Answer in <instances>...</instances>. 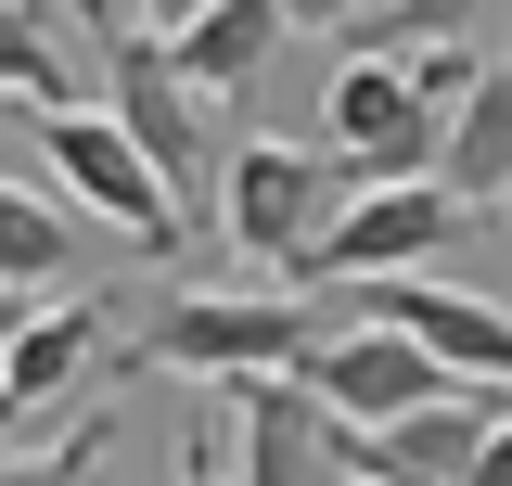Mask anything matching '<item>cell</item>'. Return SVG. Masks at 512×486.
Returning <instances> with one entry per match:
<instances>
[{"mask_svg": "<svg viewBox=\"0 0 512 486\" xmlns=\"http://www.w3.org/2000/svg\"><path fill=\"white\" fill-rule=\"evenodd\" d=\"M346 192H359V180H346V154H320V141H269V128H256V141H231L218 231H231L256 269L282 282V269H295V256H308V243L346 218Z\"/></svg>", "mask_w": 512, "mask_h": 486, "instance_id": "obj_4", "label": "cell"}, {"mask_svg": "<svg viewBox=\"0 0 512 486\" xmlns=\"http://www.w3.org/2000/svg\"><path fill=\"white\" fill-rule=\"evenodd\" d=\"M359 486H384V474H359Z\"/></svg>", "mask_w": 512, "mask_h": 486, "instance_id": "obj_20", "label": "cell"}, {"mask_svg": "<svg viewBox=\"0 0 512 486\" xmlns=\"http://www.w3.org/2000/svg\"><path fill=\"white\" fill-rule=\"evenodd\" d=\"M231 448H244V486H359L372 435L346 423L308 371H244L231 384Z\"/></svg>", "mask_w": 512, "mask_h": 486, "instance_id": "obj_7", "label": "cell"}, {"mask_svg": "<svg viewBox=\"0 0 512 486\" xmlns=\"http://www.w3.org/2000/svg\"><path fill=\"white\" fill-rule=\"evenodd\" d=\"M77 13L90 0H0V77H13V116H77Z\"/></svg>", "mask_w": 512, "mask_h": 486, "instance_id": "obj_11", "label": "cell"}, {"mask_svg": "<svg viewBox=\"0 0 512 486\" xmlns=\"http://www.w3.org/2000/svg\"><path fill=\"white\" fill-rule=\"evenodd\" d=\"M282 13H295V39H346L359 13H384V0H282Z\"/></svg>", "mask_w": 512, "mask_h": 486, "instance_id": "obj_18", "label": "cell"}, {"mask_svg": "<svg viewBox=\"0 0 512 486\" xmlns=\"http://www.w3.org/2000/svg\"><path fill=\"white\" fill-rule=\"evenodd\" d=\"M308 384H320L359 435H384V423H410V410H436V397H461V371H448L436 346H410L397 320H346V333H320V346H308Z\"/></svg>", "mask_w": 512, "mask_h": 486, "instance_id": "obj_8", "label": "cell"}, {"mask_svg": "<svg viewBox=\"0 0 512 486\" xmlns=\"http://www.w3.org/2000/svg\"><path fill=\"white\" fill-rule=\"evenodd\" d=\"M13 167H52V192H77L103 231L180 256L192 243V205L167 192V167L116 128V103H77V116H13Z\"/></svg>", "mask_w": 512, "mask_h": 486, "instance_id": "obj_1", "label": "cell"}, {"mask_svg": "<svg viewBox=\"0 0 512 486\" xmlns=\"http://www.w3.org/2000/svg\"><path fill=\"white\" fill-rule=\"evenodd\" d=\"M461 218H474V205H461L448 180L346 192V218H333V231H320L282 282H295V295H320V282H410V269H436L448 243H461Z\"/></svg>", "mask_w": 512, "mask_h": 486, "instance_id": "obj_6", "label": "cell"}, {"mask_svg": "<svg viewBox=\"0 0 512 486\" xmlns=\"http://www.w3.org/2000/svg\"><path fill=\"white\" fill-rule=\"evenodd\" d=\"M180 486H244V448H231V384L192 410V435H180Z\"/></svg>", "mask_w": 512, "mask_h": 486, "instance_id": "obj_17", "label": "cell"}, {"mask_svg": "<svg viewBox=\"0 0 512 486\" xmlns=\"http://www.w3.org/2000/svg\"><path fill=\"white\" fill-rule=\"evenodd\" d=\"M77 269V192H39V167H13V192H0V282L39 307Z\"/></svg>", "mask_w": 512, "mask_h": 486, "instance_id": "obj_12", "label": "cell"}, {"mask_svg": "<svg viewBox=\"0 0 512 486\" xmlns=\"http://www.w3.org/2000/svg\"><path fill=\"white\" fill-rule=\"evenodd\" d=\"M103 103H116V128L167 167V192L205 218V205H218V180H231V128L205 116V90L180 77V52H167L154 26H116V39H103Z\"/></svg>", "mask_w": 512, "mask_h": 486, "instance_id": "obj_3", "label": "cell"}, {"mask_svg": "<svg viewBox=\"0 0 512 486\" xmlns=\"http://www.w3.org/2000/svg\"><path fill=\"white\" fill-rule=\"evenodd\" d=\"M103 435H116V410H90V423H77V435H52V448H13V461H0V486H90Z\"/></svg>", "mask_w": 512, "mask_h": 486, "instance_id": "obj_16", "label": "cell"}, {"mask_svg": "<svg viewBox=\"0 0 512 486\" xmlns=\"http://www.w3.org/2000/svg\"><path fill=\"white\" fill-rule=\"evenodd\" d=\"M90 13H103V0H90Z\"/></svg>", "mask_w": 512, "mask_h": 486, "instance_id": "obj_21", "label": "cell"}, {"mask_svg": "<svg viewBox=\"0 0 512 486\" xmlns=\"http://www.w3.org/2000/svg\"><path fill=\"white\" fill-rule=\"evenodd\" d=\"M90 346H103V307L64 295V307H26L13 320V346H0V410H13V448H39V423H52V397L90 371Z\"/></svg>", "mask_w": 512, "mask_h": 486, "instance_id": "obj_9", "label": "cell"}, {"mask_svg": "<svg viewBox=\"0 0 512 486\" xmlns=\"http://www.w3.org/2000/svg\"><path fill=\"white\" fill-rule=\"evenodd\" d=\"M282 39H295V13H282V0H205V13H192L167 52H180V77L205 90V103H244V90H256V64L282 52Z\"/></svg>", "mask_w": 512, "mask_h": 486, "instance_id": "obj_10", "label": "cell"}, {"mask_svg": "<svg viewBox=\"0 0 512 486\" xmlns=\"http://www.w3.org/2000/svg\"><path fill=\"white\" fill-rule=\"evenodd\" d=\"M423 39H487V0H384V13L346 26V52H372V64L423 52Z\"/></svg>", "mask_w": 512, "mask_h": 486, "instance_id": "obj_14", "label": "cell"}, {"mask_svg": "<svg viewBox=\"0 0 512 486\" xmlns=\"http://www.w3.org/2000/svg\"><path fill=\"white\" fill-rule=\"evenodd\" d=\"M410 64V90L436 103V116H461L474 90H487V39H423V52H397Z\"/></svg>", "mask_w": 512, "mask_h": 486, "instance_id": "obj_15", "label": "cell"}, {"mask_svg": "<svg viewBox=\"0 0 512 486\" xmlns=\"http://www.w3.org/2000/svg\"><path fill=\"white\" fill-rule=\"evenodd\" d=\"M320 141L346 154V180H359V192H397V180H436V167H448V116L410 90V64H372V52L333 64V90H320Z\"/></svg>", "mask_w": 512, "mask_h": 486, "instance_id": "obj_5", "label": "cell"}, {"mask_svg": "<svg viewBox=\"0 0 512 486\" xmlns=\"http://www.w3.org/2000/svg\"><path fill=\"white\" fill-rule=\"evenodd\" d=\"M192 13H205V0H141V26H154V39H180Z\"/></svg>", "mask_w": 512, "mask_h": 486, "instance_id": "obj_19", "label": "cell"}, {"mask_svg": "<svg viewBox=\"0 0 512 486\" xmlns=\"http://www.w3.org/2000/svg\"><path fill=\"white\" fill-rule=\"evenodd\" d=\"M320 307L295 282H244V295H154L141 320V359L192 371V384H244V371H308Z\"/></svg>", "mask_w": 512, "mask_h": 486, "instance_id": "obj_2", "label": "cell"}, {"mask_svg": "<svg viewBox=\"0 0 512 486\" xmlns=\"http://www.w3.org/2000/svg\"><path fill=\"white\" fill-rule=\"evenodd\" d=\"M461 205H512V64H487V90L448 116V167H436Z\"/></svg>", "mask_w": 512, "mask_h": 486, "instance_id": "obj_13", "label": "cell"}]
</instances>
